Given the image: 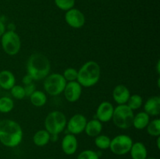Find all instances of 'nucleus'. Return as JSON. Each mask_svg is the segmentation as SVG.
Instances as JSON below:
<instances>
[{"mask_svg": "<svg viewBox=\"0 0 160 159\" xmlns=\"http://www.w3.org/2000/svg\"><path fill=\"white\" fill-rule=\"evenodd\" d=\"M160 63H159V61H158L157 62V65H156V69H157V73L158 74H159V72H160Z\"/></svg>", "mask_w": 160, "mask_h": 159, "instance_id": "34", "label": "nucleus"}, {"mask_svg": "<svg viewBox=\"0 0 160 159\" xmlns=\"http://www.w3.org/2000/svg\"><path fill=\"white\" fill-rule=\"evenodd\" d=\"M149 122L150 116L143 111L134 115L132 126L138 130H141V129H145Z\"/></svg>", "mask_w": 160, "mask_h": 159, "instance_id": "19", "label": "nucleus"}, {"mask_svg": "<svg viewBox=\"0 0 160 159\" xmlns=\"http://www.w3.org/2000/svg\"><path fill=\"white\" fill-rule=\"evenodd\" d=\"M0 90H1V88H0Z\"/></svg>", "mask_w": 160, "mask_h": 159, "instance_id": "37", "label": "nucleus"}, {"mask_svg": "<svg viewBox=\"0 0 160 159\" xmlns=\"http://www.w3.org/2000/svg\"><path fill=\"white\" fill-rule=\"evenodd\" d=\"M16 84V78L9 70L0 71V88L9 90Z\"/></svg>", "mask_w": 160, "mask_h": 159, "instance_id": "16", "label": "nucleus"}, {"mask_svg": "<svg viewBox=\"0 0 160 159\" xmlns=\"http://www.w3.org/2000/svg\"><path fill=\"white\" fill-rule=\"evenodd\" d=\"M61 148L62 152L67 155H73L78 148V141L76 136L71 133L66 134L61 141Z\"/></svg>", "mask_w": 160, "mask_h": 159, "instance_id": "13", "label": "nucleus"}, {"mask_svg": "<svg viewBox=\"0 0 160 159\" xmlns=\"http://www.w3.org/2000/svg\"><path fill=\"white\" fill-rule=\"evenodd\" d=\"M133 143L134 141L129 135L120 134L111 139L109 149L116 155H125L130 152Z\"/></svg>", "mask_w": 160, "mask_h": 159, "instance_id": "8", "label": "nucleus"}, {"mask_svg": "<svg viewBox=\"0 0 160 159\" xmlns=\"http://www.w3.org/2000/svg\"><path fill=\"white\" fill-rule=\"evenodd\" d=\"M101 76V68L95 61H88L83 64L82 66L78 70L77 81L82 87H92L99 81Z\"/></svg>", "mask_w": 160, "mask_h": 159, "instance_id": "3", "label": "nucleus"}, {"mask_svg": "<svg viewBox=\"0 0 160 159\" xmlns=\"http://www.w3.org/2000/svg\"><path fill=\"white\" fill-rule=\"evenodd\" d=\"M128 107L131 109H132L133 111L138 110V109L140 108L141 107L143 104V99H142V97L141 95L137 94H132L130 96L129 99H128V102H127Z\"/></svg>", "mask_w": 160, "mask_h": 159, "instance_id": "25", "label": "nucleus"}, {"mask_svg": "<svg viewBox=\"0 0 160 159\" xmlns=\"http://www.w3.org/2000/svg\"><path fill=\"white\" fill-rule=\"evenodd\" d=\"M14 101L9 97H2L0 98V112L1 113H9L13 109Z\"/></svg>", "mask_w": 160, "mask_h": 159, "instance_id": "24", "label": "nucleus"}, {"mask_svg": "<svg viewBox=\"0 0 160 159\" xmlns=\"http://www.w3.org/2000/svg\"><path fill=\"white\" fill-rule=\"evenodd\" d=\"M27 73L31 75L34 80H44L50 74L51 64L47 56L40 52L31 55L27 62Z\"/></svg>", "mask_w": 160, "mask_h": 159, "instance_id": "2", "label": "nucleus"}, {"mask_svg": "<svg viewBox=\"0 0 160 159\" xmlns=\"http://www.w3.org/2000/svg\"><path fill=\"white\" fill-rule=\"evenodd\" d=\"M102 123L98 120L97 118H93L87 122L84 132H86L89 137H96L97 136L100 135L102 131Z\"/></svg>", "mask_w": 160, "mask_h": 159, "instance_id": "18", "label": "nucleus"}, {"mask_svg": "<svg viewBox=\"0 0 160 159\" xmlns=\"http://www.w3.org/2000/svg\"><path fill=\"white\" fill-rule=\"evenodd\" d=\"M31 103L35 107H42L47 102V94L42 90H36L31 96L29 97Z\"/></svg>", "mask_w": 160, "mask_h": 159, "instance_id": "21", "label": "nucleus"}, {"mask_svg": "<svg viewBox=\"0 0 160 159\" xmlns=\"http://www.w3.org/2000/svg\"><path fill=\"white\" fill-rule=\"evenodd\" d=\"M1 45L3 51L9 55H15L21 48L20 36L14 31H6L1 37Z\"/></svg>", "mask_w": 160, "mask_h": 159, "instance_id": "7", "label": "nucleus"}, {"mask_svg": "<svg viewBox=\"0 0 160 159\" xmlns=\"http://www.w3.org/2000/svg\"><path fill=\"white\" fill-rule=\"evenodd\" d=\"M45 159H52V158H45Z\"/></svg>", "mask_w": 160, "mask_h": 159, "instance_id": "36", "label": "nucleus"}, {"mask_svg": "<svg viewBox=\"0 0 160 159\" xmlns=\"http://www.w3.org/2000/svg\"><path fill=\"white\" fill-rule=\"evenodd\" d=\"M67 83L62 74L51 73L44 79V90L50 96H58L63 92Z\"/></svg>", "mask_w": 160, "mask_h": 159, "instance_id": "6", "label": "nucleus"}, {"mask_svg": "<svg viewBox=\"0 0 160 159\" xmlns=\"http://www.w3.org/2000/svg\"><path fill=\"white\" fill-rule=\"evenodd\" d=\"M157 138V140H156V143H157V148L158 149H160V137H156Z\"/></svg>", "mask_w": 160, "mask_h": 159, "instance_id": "33", "label": "nucleus"}, {"mask_svg": "<svg viewBox=\"0 0 160 159\" xmlns=\"http://www.w3.org/2000/svg\"><path fill=\"white\" fill-rule=\"evenodd\" d=\"M9 90H10V94L12 98L17 100H22L26 97L24 88L21 85H16L15 84Z\"/></svg>", "mask_w": 160, "mask_h": 159, "instance_id": "26", "label": "nucleus"}, {"mask_svg": "<svg viewBox=\"0 0 160 159\" xmlns=\"http://www.w3.org/2000/svg\"><path fill=\"white\" fill-rule=\"evenodd\" d=\"M77 159H99V154L93 150H84L79 153Z\"/></svg>", "mask_w": 160, "mask_h": 159, "instance_id": "29", "label": "nucleus"}, {"mask_svg": "<svg viewBox=\"0 0 160 159\" xmlns=\"http://www.w3.org/2000/svg\"><path fill=\"white\" fill-rule=\"evenodd\" d=\"M134 113L128 104H118L114 108L112 120L117 127L122 129H129L132 126Z\"/></svg>", "mask_w": 160, "mask_h": 159, "instance_id": "5", "label": "nucleus"}, {"mask_svg": "<svg viewBox=\"0 0 160 159\" xmlns=\"http://www.w3.org/2000/svg\"><path fill=\"white\" fill-rule=\"evenodd\" d=\"M87 118L82 114H75L70 119L67 121V129L69 133L73 135H78L81 132H84L86 124H87Z\"/></svg>", "mask_w": 160, "mask_h": 159, "instance_id": "10", "label": "nucleus"}, {"mask_svg": "<svg viewBox=\"0 0 160 159\" xmlns=\"http://www.w3.org/2000/svg\"><path fill=\"white\" fill-rule=\"evenodd\" d=\"M23 132L21 126L12 119L0 121V143L5 147L13 148L23 140Z\"/></svg>", "mask_w": 160, "mask_h": 159, "instance_id": "1", "label": "nucleus"}, {"mask_svg": "<svg viewBox=\"0 0 160 159\" xmlns=\"http://www.w3.org/2000/svg\"><path fill=\"white\" fill-rule=\"evenodd\" d=\"M65 21L72 28L79 29L84 26L86 18L84 14L80 9L73 7L66 12Z\"/></svg>", "mask_w": 160, "mask_h": 159, "instance_id": "9", "label": "nucleus"}, {"mask_svg": "<svg viewBox=\"0 0 160 159\" xmlns=\"http://www.w3.org/2000/svg\"><path fill=\"white\" fill-rule=\"evenodd\" d=\"M25 90V94H26V97H28L29 98L33 93L36 90V86L34 84V83H31V84H28V85H24L23 87Z\"/></svg>", "mask_w": 160, "mask_h": 159, "instance_id": "30", "label": "nucleus"}, {"mask_svg": "<svg viewBox=\"0 0 160 159\" xmlns=\"http://www.w3.org/2000/svg\"><path fill=\"white\" fill-rule=\"evenodd\" d=\"M146 159H157V158H156V157H147Z\"/></svg>", "mask_w": 160, "mask_h": 159, "instance_id": "35", "label": "nucleus"}, {"mask_svg": "<svg viewBox=\"0 0 160 159\" xmlns=\"http://www.w3.org/2000/svg\"><path fill=\"white\" fill-rule=\"evenodd\" d=\"M32 140L37 147H45L50 142V133L45 129H39L34 134Z\"/></svg>", "mask_w": 160, "mask_h": 159, "instance_id": "20", "label": "nucleus"}, {"mask_svg": "<svg viewBox=\"0 0 160 159\" xmlns=\"http://www.w3.org/2000/svg\"><path fill=\"white\" fill-rule=\"evenodd\" d=\"M67 119L60 111H52L47 115L45 119V129L50 135H59L67 127Z\"/></svg>", "mask_w": 160, "mask_h": 159, "instance_id": "4", "label": "nucleus"}, {"mask_svg": "<svg viewBox=\"0 0 160 159\" xmlns=\"http://www.w3.org/2000/svg\"><path fill=\"white\" fill-rule=\"evenodd\" d=\"M114 107L112 103L105 101L98 104L96 110L95 118L99 120L101 123H108L112 120L113 115Z\"/></svg>", "mask_w": 160, "mask_h": 159, "instance_id": "12", "label": "nucleus"}, {"mask_svg": "<svg viewBox=\"0 0 160 159\" xmlns=\"http://www.w3.org/2000/svg\"><path fill=\"white\" fill-rule=\"evenodd\" d=\"M131 96V92L128 87L123 84H118L112 90V98L117 104H125Z\"/></svg>", "mask_w": 160, "mask_h": 159, "instance_id": "14", "label": "nucleus"}, {"mask_svg": "<svg viewBox=\"0 0 160 159\" xmlns=\"http://www.w3.org/2000/svg\"><path fill=\"white\" fill-rule=\"evenodd\" d=\"M144 112L149 116H158L160 114V97L152 96L144 104Z\"/></svg>", "mask_w": 160, "mask_h": 159, "instance_id": "15", "label": "nucleus"}, {"mask_svg": "<svg viewBox=\"0 0 160 159\" xmlns=\"http://www.w3.org/2000/svg\"><path fill=\"white\" fill-rule=\"evenodd\" d=\"M54 2L59 9L66 12L74 7L75 5V0H54Z\"/></svg>", "mask_w": 160, "mask_h": 159, "instance_id": "27", "label": "nucleus"}, {"mask_svg": "<svg viewBox=\"0 0 160 159\" xmlns=\"http://www.w3.org/2000/svg\"><path fill=\"white\" fill-rule=\"evenodd\" d=\"M5 32H6V25H5V23L0 20V37H2V35Z\"/></svg>", "mask_w": 160, "mask_h": 159, "instance_id": "32", "label": "nucleus"}, {"mask_svg": "<svg viewBox=\"0 0 160 159\" xmlns=\"http://www.w3.org/2000/svg\"><path fill=\"white\" fill-rule=\"evenodd\" d=\"M94 142H95V145L96 146V147H98L99 150L105 151V150H107L109 148L111 139L107 135L100 134V135L95 137V141Z\"/></svg>", "mask_w": 160, "mask_h": 159, "instance_id": "22", "label": "nucleus"}, {"mask_svg": "<svg viewBox=\"0 0 160 159\" xmlns=\"http://www.w3.org/2000/svg\"><path fill=\"white\" fill-rule=\"evenodd\" d=\"M62 93L67 101L69 102H76L81 98L82 94V87L78 81L67 82Z\"/></svg>", "mask_w": 160, "mask_h": 159, "instance_id": "11", "label": "nucleus"}, {"mask_svg": "<svg viewBox=\"0 0 160 159\" xmlns=\"http://www.w3.org/2000/svg\"><path fill=\"white\" fill-rule=\"evenodd\" d=\"M129 153L131 159H146L148 157V150L146 146L140 141L133 143Z\"/></svg>", "mask_w": 160, "mask_h": 159, "instance_id": "17", "label": "nucleus"}, {"mask_svg": "<svg viewBox=\"0 0 160 159\" xmlns=\"http://www.w3.org/2000/svg\"><path fill=\"white\" fill-rule=\"evenodd\" d=\"M62 75L67 82L77 81V79H78V70L76 69L70 67V68L66 69Z\"/></svg>", "mask_w": 160, "mask_h": 159, "instance_id": "28", "label": "nucleus"}, {"mask_svg": "<svg viewBox=\"0 0 160 159\" xmlns=\"http://www.w3.org/2000/svg\"><path fill=\"white\" fill-rule=\"evenodd\" d=\"M34 82V79H33L32 76L31 75L28 74L27 73L25 76H23V79H22V83L23 84V85H28V84H31V83Z\"/></svg>", "mask_w": 160, "mask_h": 159, "instance_id": "31", "label": "nucleus"}, {"mask_svg": "<svg viewBox=\"0 0 160 159\" xmlns=\"http://www.w3.org/2000/svg\"><path fill=\"white\" fill-rule=\"evenodd\" d=\"M147 132L151 137H158L160 136V119L159 118H155L148 123V126H146Z\"/></svg>", "mask_w": 160, "mask_h": 159, "instance_id": "23", "label": "nucleus"}]
</instances>
